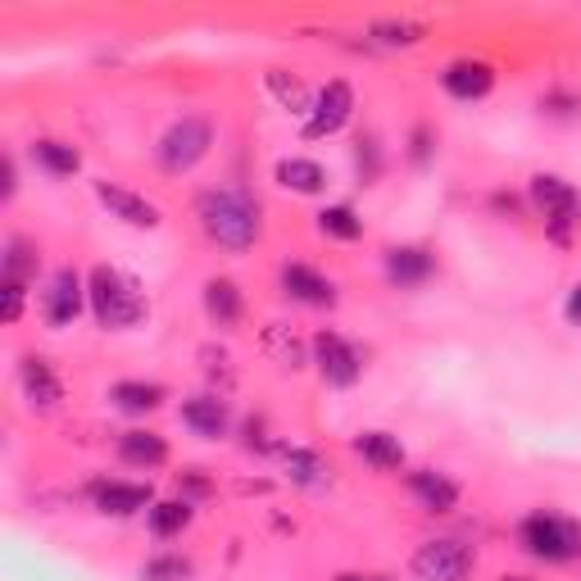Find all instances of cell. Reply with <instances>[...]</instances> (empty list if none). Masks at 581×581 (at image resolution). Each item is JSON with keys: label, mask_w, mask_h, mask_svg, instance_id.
<instances>
[{"label": "cell", "mask_w": 581, "mask_h": 581, "mask_svg": "<svg viewBox=\"0 0 581 581\" xmlns=\"http://www.w3.org/2000/svg\"><path fill=\"white\" fill-rule=\"evenodd\" d=\"M196 219H200V228H205V236L213 241V246H223L232 255L251 251L259 241V209L236 191H200Z\"/></svg>", "instance_id": "cell-1"}, {"label": "cell", "mask_w": 581, "mask_h": 581, "mask_svg": "<svg viewBox=\"0 0 581 581\" xmlns=\"http://www.w3.org/2000/svg\"><path fill=\"white\" fill-rule=\"evenodd\" d=\"M86 300H91V314H96L101 327H137L146 318V295L141 287L128 278L124 268L114 264H96L86 278Z\"/></svg>", "instance_id": "cell-2"}, {"label": "cell", "mask_w": 581, "mask_h": 581, "mask_svg": "<svg viewBox=\"0 0 581 581\" xmlns=\"http://www.w3.org/2000/svg\"><path fill=\"white\" fill-rule=\"evenodd\" d=\"M518 541H523L532 559L568 563L581 555V523L559 518V513H532V518H523V527H518Z\"/></svg>", "instance_id": "cell-3"}, {"label": "cell", "mask_w": 581, "mask_h": 581, "mask_svg": "<svg viewBox=\"0 0 581 581\" xmlns=\"http://www.w3.org/2000/svg\"><path fill=\"white\" fill-rule=\"evenodd\" d=\"M209 146H213V128L205 124V118L187 114V118H177V124L160 137L155 155H160V164H164L169 173H191V169L209 155Z\"/></svg>", "instance_id": "cell-4"}, {"label": "cell", "mask_w": 581, "mask_h": 581, "mask_svg": "<svg viewBox=\"0 0 581 581\" xmlns=\"http://www.w3.org/2000/svg\"><path fill=\"white\" fill-rule=\"evenodd\" d=\"M468 572H473V549L458 541H427L414 555L418 581H464Z\"/></svg>", "instance_id": "cell-5"}, {"label": "cell", "mask_w": 581, "mask_h": 581, "mask_svg": "<svg viewBox=\"0 0 581 581\" xmlns=\"http://www.w3.org/2000/svg\"><path fill=\"white\" fill-rule=\"evenodd\" d=\"M350 114H355V91H350V82H327L318 96H314V109H310V124H304V137L310 141H323V137H332V132H341L346 124H350Z\"/></svg>", "instance_id": "cell-6"}, {"label": "cell", "mask_w": 581, "mask_h": 581, "mask_svg": "<svg viewBox=\"0 0 581 581\" xmlns=\"http://www.w3.org/2000/svg\"><path fill=\"white\" fill-rule=\"evenodd\" d=\"M314 359H318L323 382H332V386H350L363 373V355L336 332H318L314 336Z\"/></svg>", "instance_id": "cell-7"}, {"label": "cell", "mask_w": 581, "mask_h": 581, "mask_svg": "<svg viewBox=\"0 0 581 581\" xmlns=\"http://www.w3.org/2000/svg\"><path fill=\"white\" fill-rule=\"evenodd\" d=\"M532 200H536V209L549 219V232H555V241H568V223L577 219V209H581V200H577V191L568 187L563 177H532Z\"/></svg>", "instance_id": "cell-8"}, {"label": "cell", "mask_w": 581, "mask_h": 581, "mask_svg": "<svg viewBox=\"0 0 581 581\" xmlns=\"http://www.w3.org/2000/svg\"><path fill=\"white\" fill-rule=\"evenodd\" d=\"M82 278H78V268H55L50 272V282H46V323L50 327H69L78 314H82Z\"/></svg>", "instance_id": "cell-9"}, {"label": "cell", "mask_w": 581, "mask_h": 581, "mask_svg": "<svg viewBox=\"0 0 581 581\" xmlns=\"http://www.w3.org/2000/svg\"><path fill=\"white\" fill-rule=\"evenodd\" d=\"M96 200L114 213V219H124L128 228H160V209L150 205L146 196L128 191V187H114V182H96Z\"/></svg>", "instance_id": "cell-10"}, {"label": "cell", "mask_w": 581, "mask_h": 581, "mask_svg": "<svg viewBox=\"0 0 581 581\" xmlns=\"http://www.w3.org/2000/svg\"><path fill=\"white\" fill-rule=\"evenodd\" d=\"M19 382H23L27 400H33L37 409H55L59 400H65V386H59L50 359H42V355H23L19 359Z\"/></svg>", "instance_id": "cell-11"}, {"label": "cell", "mask_w": 581, "mask_h": 581, "mask_svg": "<svg viewBox=\"0 0 581 581\" xmlns=\"http://www.w3.org/2000/svg\"><path fill=\"white\" fill-rule=\"evenodd\" d=\"M91 500H96L101 513L128 518L137 509L155 504V491H150V486H132V481H96V486H91Z\"/></svg>", "instance_id": "cell-12"}, {"label": "cell", "mask_w": 581, "mask_h": 581, "mask_svg": "<svg viewBox=\"0 0 581 581\" xmlns=\"http://www.w3.org/2000/svg\"><path fill=\"white\" fill-rule=\"evenodd\" d=\"M496 86V69L486 59H454L445 69V91L454 101H481Z\"/></svg>", "instance_id": "cell-13"}, {"label": "cell", "mask_w": 581, "mask_h": 581, "mask_svg": "<svg viewBox=\"0 0 581 581\" xmlns=\"http://www.w3.org/2000/svg\"><path fill=\"white\" fill-rule=\"evenodd\" d=\"M182 422H187L196 437L219 441L228 432V400H219V395H191V400L182 405Z\"/></svg>", "instance_id": "cell-14"}, {"label": "cell", "mask_w": 581, "mask_h": 581, "mask_svg": "<svg viewBox=\"0 0 581 581\" xmlns=\"http://www.w3.org/2000/svg\"><path fill=\"white\" fill-rule=\"evenodd\" d=\"M432 268H437V259H432V251H422V246H395V251H386V278L395 287H418V282L432 278Z\"/></svg>", "instance_id": "cell-15"}, {"label": "cell", "mask_w": 581, "mask_h": 581, "mask_svg": "<svg viewBox=\"0 0 581 581\" xmlns=\"http://www.w3.org/2000/svg\"><path fill=\"white\" fill-rule=\"evenodd\" d=\"M282 291L300 304H336V287L323 278V272L304 268V264H287L282 268Z\"/></svg>", "instance_id": "cell-16"}, {"label": "cell", "mask_w": 581, "mask_h": 581, "mask_svg": "<svg viewBox=\"0 0 581 581\" xmlns=\"http://www.w3.org/2000/svg\"><path fill=\"white\" fill-rule=\"evenodd\" d=\"M205 314L219 327H236L241 314H246V300H241V287L232 278H209L205 282Z\"/></svg>", "instance_id": "cell-17"}, {"label": "cell", "mask_w": 581, "mask_h": 581, "mask_svg": "<svg viewBox=\"0 0 581 581\" xmlns=\"http://www.w3.org/2000/svg\"><path fill=\"white\" fill-rule=\"evenodd\" d=\"M409 491L422 500L427 513H450V509L458 504V486H454L445 473H432V468L409 473Z\"/></svg>", "instance_id": "cell-18"}, {"label": "cell", "mask_w": 581, "mask_h": 581, "mask_svg": "<svg viewBox=\"0 0 581 581\" xmlns=\"http://www.w3.org/2000/svg\"><path fill=\"white\" fill-rule=\"evenodd\" d=\"M118 458L132 468H160L169 458V441L160 432H124L118 437Z\"/></svg>", "instance_id": "cell-19"}, {"label": "cell", "mask_w": 581, "mask_h": 581, "mask_svg": "<svg viewBox=\"0 0 581 581\" xmlns=\"http://www.w3.org/2000/svg\"><path fill=\"white\" fill-rule=\"evenodd\" d=\"M355 454L363 458V464H373L377 473H391V468L405 464V445L395 441L391 432H363V437H355Z\"/></svg>", "instance_id": "cell-20"}, {"label": "cell", "mask_w": 581, "mask_h": 581, "mask_svg": "<svg viewBox=\"0 0 581 581\" xmlns=\"http://www.w3.org/2000/svg\"><path fill=\"white\" fill-rule=\"evenodd\" d=\"M109 400L124 414H150V409L164 405V386L160 382H118L109 391Z\"/></svg>", "instance_id": "cell-21"}, {"label": "cell", "mask_w": 581, "mask_h": 581, "mask_svg": "<svg viewBox=\"0 0 581 581\" xmlns=\"http://www.w3.org/2000/svg\"><path fill=\"white\" fill-rule=\"evenodd\" d=\"M278 182H282L287 191L318 196V191L327 187V173H323V164H314V160H282V164H278Z\"/></svg>", "instance_id": "cell-22"}, {"label": "cell", "mask_w": 581, "mask_h": 581, "mask_svg": "<svg viewBox=\"0 0 581 581\" xmlns=\"http://www.w3.org/2000/svg\"><path fill=\"white\" fill-rule=\"evenodd\" d=\"M33 160L50 173V177H73L82 169V155L69 146V141H37L33 146Z\"/></svg>", "instance_id": "cell-23"}, {"label": "cell", "mask_w": 581, "mask_h": 581, "mask_svg": "<svg viewBox=\"0 0 581 581\" xmlns=\"http://www.w3.org/2000/svg\"><path fill=\"white\" fill-rule=\"evenodd\" d=\"M318 232L332 236V241H359L363 236V219H359L350 205H327L318 213Z\"/></svg>", "instance_id": "cell-24"}, {"label": "cell", "mask_w": 581, "mask_h": 581, "mask_svg": "<svg viewBox=\"0 0 581 581\" xmlns=\"http://www.w3.org/2000/svg\"><path fill=\"white\" fill-rule=\"evenodd\" d=\"M187 523H191V504L187 500H160V504H150V532H155V536H177Z\"/></svg>", "instance_id": "cell-25"}, {"label": "cell", "mask_w": 581, "mask_h": 581, "mask_svg": "<svg viewBox=\"0 0 581 581\" xmlns=\"http://www.w3.org/2000/svg\"><path fill=\"white\" fill-rule=\"evenodd\" d=\"M282 458H287V468L300 486H323L327 468H323V458L314 450H300V445H282Z\"/></svg>", "instance_id": "cell-26"}, {"label": "cell", "mask_w": 581, "mask_h": 581, "mask_svg": "<svg viewBox=\"0 0 581 581\" xmlns=\"http://www.w3.org/2000/svg\"><path fill=\"white\" fill-rule=\"evenodd\" d=\"M33 272H37V251L27 246L23 236H10L5 241V278L27 287V278H33Z\"/></svg>", "instance_id": "cell-27"}, {"label": "cell", "mask_w": 581, "mask_h": 581, "mask_svg": "<svg viewBox=\"0 0 581 581\" xmlns=\"http://www.w3.org/2000/svg\"><path fill=\"white\" fill-rule=\"evenodd\" d=\"M268 91H272V96H278L287 109H314L310 96H304V86H300L295 78H287L282 69H272V73H268Z\"/></svg>", "instance_id": "cell-28"}, {"label": "cell", "mask_w": 581, "mask_h": 581, "mask_svg": "<svg viewBox=\"0 0 581 581\" xmlns=\"http://www.w3.org/2000/svg\"><path fill=\"white\" fill-rule=\"evenodd\" d=\"M141 577H146V581H187V577H191V563L177 559V555H164V559H150Z\"/></svg>", "instance_id": "cell-29"}, {"label": "cell", "mask_w": 581, "mask_h": 581, "mask_svg": "<svg viewBox=\"0 0 581 581\" xmlns=\"http://www.w3.org/2000/svg\"><path fill=\"white\" fill-rule=\"evenodd\" d=\"M373 33H377L386 46H409V42H418V37L427 33V27H422V23H377Z\"/></svg>", "instance_id": "cell-30"}, {"label": "cell", "mask_w": 581, "mask_h": 581, "mask_svg": "<svg viewBox=\"0 0 581 581\" xmlns=\"http://www.w3.org/2000/svg\"><path fill=\"white\" fill-rule=\"evenodd\" d=\"M0 291H5V323H19V314H23V282L5 278V287H0Z\"/></svg>", "instance_id": "cell-31"}, {"label": "cell", "mask_w": 581, "mask_h": 581, "mask_svg": "<svg viewBox=\"0 0 581 581\" xmlns=\"http://www.w3.org/2000/svg\"><path fill=\"white\" fill-rule=\"evenodd\" d=\"M182 486H187L191 496H209V481L200 477V468H191V473H182Z\"/></svg>", "instance_id": "cell-32"}, {"label": "cell", "mask_w": 581, "mask_h": 581, "mask_svg": "<svg viewBox=\"0 0 581 581\" xmlns=\"http://www.w3.org/2000/svg\"><path fill=\"white\" fill-rule=\"evenodd\" d=\"M563 314H568V323L581 327V287H572V295H568V304H563Z\"/></svg>", "instance_id": "cell-33"}, {"label": "cell", "mask_w": 581, "mask_h": 581, "mask_svg": "<svg viewBox=\"0 0 581 581\" xmlns=\"http://www.w3.org/2000/svg\"><path fill=\"white\" fill-rule=\"evenodd\" d=\"M414 160H418V164L427 160V132H418V137H414Z\"/></svg>", "instance_id": "cell-34"}, {"label": "cell", "mask_w": 581, "mask_h": 581, "mask_svg": "<svg viewBox=\"0 0 581 581\" xmlns=\"http://www.w3.org/2000/svg\"><path fill=\"white\" fill-rule=\"evenodd\" d=\"M336 581H363V577H336Z\"/></svg>", "instance_id": "cell-35"}, {"label": "cell", "mask_w": 581, "mask_h": 581, "mask_svg": "<svg viewBox=\"0 0 581 581\" xmlns=\"http://www.w3.org/2000/svg\"><path fill=\"white\" fill-rule=\"evenodd\" d=\"M509 581H527V577H509Z\"/></svg>", "instance_id": "cell-36"}, {"label": "cell", "mask_w": 581, "mask_h": 581, "mask_svg": "<svg viewBox=\"0 0 581 581\" xmlns=\"http://www.w3.org/2000/svg\"><path fill=\"white\" fill-rule=\"evenodd\" d=\"M377 581H382V577H377Z\"/></svg>", "instance_id": "cell-37"}]
</instances>
